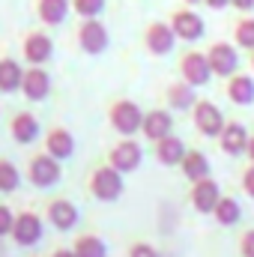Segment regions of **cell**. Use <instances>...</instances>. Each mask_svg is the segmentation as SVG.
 Here are the masks:
<instances>
[{
    "label": "cell",
    "instance_id": "1",
    "mask_svg": "<svg viewBox=\"0 0 254 257\" xmlns=\"http://www.w3.org/2000/svg\"><path fill=\"white\" fill-rule=\"evenodd\" d=\"M108 120H111V128H114L117 135L132 138V135H138L141 126H144V111H141V105L132 102V99H117V102L108 108Z\"/></svg>",
    "mask_w": 254,
    "mask_h": 257
},
{
    "label": "cell",
    "instance_id": "2",
    "mask_svg": "<svg viewBox=\"0 0 254 257\" xmlns=\"http://www.w3.org/2000/svg\"><path fill=\"white\" fill-rule=\"evenodd\" d=\"M87 189L90 194L96 197V200H102V203H111V200H117L123 189H126V183H123V174L117 171V168H111V165H102V168H96L93 174H90V183H87Z\"/></svg>",
    "mask_w": 254,
    "mask_h": 257
},
{
    "label": "cell",
    "instance_id": "3",
    "mask_svg": "<svg viewBox=\"0 0 254 257\" xmlns=\"http://www.w3.org/2000/svg\"><path fill=\"white\" fill-rule=\"evenodd\" d=\"M75 39H78V48L84 54H93V57L105 54V48L111 45V33L99 18H81V24L75 30Z\"/></svg>",
    "mask_w": 254,
    "mask_h": 257
},
{
    "label": "cell",
    "instance_id": "4",
    "mask_svg": "<svg viewBox=\"0 0 254 257\" xmlns=\"http://www.w3.org/2000/svg\"><path fill=\"white\" fill-rule=\"evenodd\" d=\"M60 177H63V168H60V162H57L54 156H48V153L33 156L30 165H27V180H30L36 189H51V186L60 183Z\"/></svg>",
    "mask_w": 254,
    "mask_h": 257
},
{
    "label": "cell",
    "instance_id": "5",
    "mask_svg": "<svg viewBox=\"0 0 254 257\" xmlns=\"http://www.w3.org/2000/svg\"><path fill=\"white\" fill-rule=\"evenodd\" d=\"M191 120H194V128H197L200 135H206V138H218L221 128H224V123H227L224 114H221V108H218L215 102H209V99H197V102H194Z\"/></svg>",
    "mask_w": 254,
    "mask_h": 257
},
{
    "label": "cell",
    "instance_id": "6",
    "mask_svg": "<svg viewBox=\"0 0 254 257\" xmlns=\"http://www.w3.org/2000/svg\"><path fill=\"white\" fill-rule=\"evenodd\" d=\"M180 75H183V81L191 84L194 90L197 87H206L212 81V69H209V60H206V51H197V48L186 51L180 57Z\"/></svg>",
    "mask_w": 254,
    "mask_h": 257
},
{
    "label": "cell",
    "instance_id": "7",
    "mask_svg": "<svg viewBox=\"0 0 254 257\" xmlns=\"http://www.w3.org/2000/svg\"><path fill=\"white\" fill-rule=\"evenodd\" d=\"M206 60H209L212 75L230 78V75L239 72V48L230 45V42H212V45L206 48Z\"/></svg>",
    "mask_w": 254,
    "mask_h": 257
},
{
    "label": "cell",
    "instance_id": "8",
    "mask_svg": "<svg viewBox=\"0 0 254 257\" xmlns=\"http://www.w3.org/2000/svg\"><path fill=\"white\" fill-rule=\"evenodd\" d=\"M168 24H171V30L177 33V39H183V42H197V39L203 36V30H206L203 18H200L191 6L174 9L171 18H168Z\"/></svg>",
    "mask_w": 254,
    "mask_h": 257
},
{
    "label": "cell",
    "instance_id": "9",
    "mask_svg": "<svg viewBox=\"0 0 254 257\" xmlns=\"http://www.w3.org/2000/svg\"><path fill=\"white\" fill-rule=\"evenodd\" d=\"M177 45V33L171 30L168 21H150L144 27V48L153 54V57H165L171 54Z\"/></svg>",
    "mask_w": 254,
    "mask_h": 257
},
{
    "label": "cell",
    "instance_id": "10",
    "mask_svg": "<svg viewBox=\"0 0 254 257\" xmlns=\"http://www.w3.org/2000/svg\"><path fill=\"white\" fill-rule=\"evenodd\" d=\"M141 162H144V147H141L138 141H129V138L126 141H120V144H114L111 153H108V165L117 168L120 174H132V171H138Z\"/></svg>",
    "mask_w": 254,
    "mask_h": 257
},
{
    "label": "cell",
    "instance_id": "11",
    "mask_svg": "<svg viewBox=\"0 0 254 257\" xmlns=\"http://www.w3.org/2000/svg\"><path fill=\"white\" fill-rule=\"evenodd\" d=\"M21 54L30 66H45L54 57V39L42 30H30L24 36V45H21Z\"/></svg>",
    "mask_w": 254,
    "mask_h": 257
},
{
    "label": "cell",
    "instance_id": "12",
    "mask_svg": "<svg viewBox=\"0 0 254 257\" xmlns=\"http://www.w3.org/2000/svg\"><path fill=\"white\" fill-rule=\"evenodd\" d=\"M42 236H45V224H42V218H39L36 212H18V215H15L12 239H15L18 245L30 248V245H36Z\"/></svg>",
    "mask_w": 254,
    "mask_h": 257
},
{
    "label": "cell",
    "instance_id": "13",
    "mask_svg": "<svg viewBox=\"0 0 254 257\" xmlns=\"http://www.w3.org/2000/svg\"><path fill=\"white\" fill-rule=\"evenodd\" d=\"M144 138L147 141H162V138H168V135H174V114H171V108H153V111H144Z\"/></svg>",
    "mask_w": 254,
    "mask_h": 257
},
{
    "label": "cell",
    "instance_id": "14",
    "mask_svg": "<svg viewBox=\"0 0 254 257\" xmlns=\"http://www.w3.org/2000/svg\"><path fill=\"white\" fill-rule=\"evenodd\" d=\"M248 138H251L248 128L242 126V123H236V120H230V123H224L221 135H218V147H221L224 156L236 159V156H245V150H248Z\"/></svg>",
    "mask_w": 254,
    "mask_h": 257
},
{
    "label": "cell",
    "instance_id": "15",
    "mask_svg": "<svg viewBox=\"0 0 254 257\" xmlns=\"http://www.w3.org/2000/svg\"><path fill=\"white\" fill-rule=\"evenodd\" d=\"M21 93H24V99H30V102H42V99H48V93H51V75H48L42 66H30V69H24Z\"/></svg>",
    "mask_w": 254,
    "mask_h": 257
},
{
    "label": "cell",
    "instance_id": "16",
    "mask_svg": "<svg viewBox=\"0 0 254 257\" xmlns=\"http://www.w3.org/2000/svg\"><path fill=\"white\" fill-rule=\"evenodd\" d=\"M218 197H221V186H218L212 177L191 183V206H194L197 212H203V215L209 212V215H212V209H215Z\"/></svg>",
    "mask_w": 254,
    "mask_h": 257
},
{
    "label": "cell",
    "instance_id": "17",
    "mask_svg": "<svg viewBox=\"0 0 254 257\" xmlns=\"http://www.w3.org/2000/svg\"><path fill=\"white\" fill-rule=\"evenodd\" d=\"M45 215H48L51 227H57V230H63V233L78 224V206H75L72 200H66V197H54V200L45 206Z\"/></svg>",
    "mask_w": 254,
    "mask_h": 257
},
{
    "label": "cell",
    "instance_id": "18",
    "mask_svg": "<svg viewBox=\"0 0 254 257\" xmlns=\"http://www.w3.org/2000/svg\"><path fill=\"white\" fill-rule=\"evenodd\" d=\"M45 153L54 156L57 162L72 159V153H75V138H72V132L63 128V126L48 128V135H45Z\"/></svg>",
    "mask_w": 254,
    "mask_h": 257
},
{
    "label": "cell",
    "instance_id": "19",
    "mask_svg": "<svg viewBox=\"0 0 254 257\" xmlns=\"http://www.w3.org/2000/svg\"><path fill=\"white\" fill-rule=\"evenodd\" d=\"M224 93H227V99H230L233 105H239V108L254 105V78H251V75H245V72L230 75V78H227Z\"/></svg>",
    "mask_w": 254,
    "mask_h": 257
},
{
    "label": "cell",
    "instance_id": "20",
    "mask_svg": "<svg viewBox=\"0 0 254 257\" xmlns=\"http://www.w3.org/2000/svg\"><path fill=\"white\" fill-rule=\"evenodd\" d=\"M186 156V141L177 138V135H168L162 141H156V159L165 165V168H177Z\"/></svg>",
    "mask_w": 254,
    "mask_h": 257
},
{
    "label": "cell",
    "instance_id": "21",
    "mask_svg": "<svg viewBox=\"0 0 254 257\" xmlns=\"http://www.w3.org/2000/svg\"><path fill=\"white\" fill-rule=\"evenodd\" d=\"M69 12H72V0H36V15L48 27L63 24L69 18Z\"/></svg>",
    "mask_w": 254,
    "mask_h": 257
},
{
    "label": "cell",
    "instance_id": "22",
    "mask_svg": "<svg viewBox=\"0 0 254 257\" xmlns=\"http://www.w3.org/2000/svg\"><path fill=\"white\" fill-rule=\"evenodd\" d=\"M165 99H168V108H171V111H191L194 102H197V93H194L191 84H186V81L180 78V81H174V84L165 90Z\"/></svg>",
    "mask_w": 254,
    "mask_h": 257
},
{
    "label": "cell",
    "instance_id": "23",
    "mask_svg": "<svg viewBox=\"0 0 254 257\" xmlns=\"http://www.w3.org/2000/svg\"><path fill=\"white\" fill-rule=\"evenodd\" d=\"M9 132L18 144H33L39 138V120L30 114V111H18L9 123Z\"/></svg>",
    "mask_w": 254,
    "mask_h": 257
},
{
    "label": "cell",
    "instance_id": "24",
    "mask_svg": "<svg viewBox=\"0 0 254 257\" xmlns=\"http://www.w3.org/2000/svg\"><path fill=\"white\" fill-rule=\"evenodd\" d=\"M180 168H183V177H186L189 183H197V180H206V177H209V159H206V153H200V150H186Z\"/></svg>",
    "mask_w": 254,
    "mask_h": 257
},
{
    "label": "cell",
    "instance_id": "25",
    "mask_svg": "<svg viewBox=\"0 0 254 257\" xmlns=\"http://www.w3.org/2000/svg\"><path fill=\"white\" fill-rule=\"evenodd\" d=\"M212 218H215L221 227H233V224L242 218V206H239V200L230 197V194H221L218 203H215V209H212Z\"/></svg>",
    "mask_w": 254,
    "mask_h": 257
},
{
    "label": "cell",
    "instance_id": "26",
    "mask_svg": "<svg viewBox=\"0 0 254 257\" xmlns=\"http://www.w3.org/2000/svg\"><path fill=\"white\" fill-rule=\"evenodd\" d=\"M21 78H24V69H21L18 60H12V57H3L0 60V93L21 90Z\"/></svg>",
    "mask_w": 254,
    "mask_h": 257
},
{
    "label": "cell",
    "instance_id": "27",
    "mask_svg": "<svg viewBox=\"0 0 254 257\" xmlns=\"http://www.w3.org/2000/svg\"><path fill=\"white\" fill-rule=\"evenodd\" d=\"M72 251H75V257H108V245L96 233H84L75 239Z\"/></svg>",
    "mask_w": 254,
    "mask_h": 257
},
{
    "label": "cell",
    "instance_id": "28",
    "mask_svg": "<svg viewBox=\"0 0 254 257\" xmlns=\"http://www.w3.org/2000/svg\"><path fill=\"white\" fill-rule=\"evenodd\" d=\"M233 45L254 51V15H239L233 24Z\"/></svg>",
    "mask_w": 254,
    "mask_h": 257
},
{
    "label": "cell",
    "instance_id": "29",
    "mask_svg": "<svg viewBox=\"0 0 254 257\" xmlns=\"http://www.w3.org/2000/svg\"><path fill=\"white\" fill-rule=\"evenodd\" d=\"M21 186V174L12 162L0 159V192H15Z\"/></svg>",
    "mask_w": 254,
    "mask_h": 257
},
{
    "label": "cell",
    "instance_id": "30",
    "mask_svg": "<svg viewBox=\"0 0 254 257\" xmlns=\"http://www.w3.org/2000/svg\"><path fill=\"white\" fill-rule=\"evenodd\" d=\"M108 0H72V12L78 18H99L105 12Z\"/></svg>",
    "mask_w": 254,
    "mask_h": 257
},
{
    "label": "cell",
    "instance_id": "31",
    "mask_svg": "<svg viewBox=\"0 0 254 257\" xmlns=\"http://www.w3.org/2000/svg\"><path fill=\"white\" fill-rule=\"evenodd\" d=\"M12 224H15V212H12L9 206H3V203H0V236L12 233Z\"/></svg>",
    "mask_w": 254,
    "mask_h": 257
},
{
    "label": "cell",
    "instance_id": "32",
    "mask_svg": "<svg viewBox=\"0 0 254 257\" xmlns=\"http://www.w3.org/2000/svg\"><path fill=\"white\" fill-rule=\"evenodd\" d=\"M129 257H162V254H159V248H153L150 242H135V245L129 248Z\"/></svg>",
    "mask_w": 254,
    "mask_h": 257
},
{
    "label": "cell",
    "instance_id": "33",
    "mask_svg": "<svg viewBox=\"0 0 254 257\" xmlns=\"http://www.w3.org/2000/svg\"><path fill=\"white\" fill-rule=\"evenodd\" d=\"M239 254L242 257H254V227L242 233V239H239Z\"/></svg>",
    "mask_w": 254,
    "mask_h": 257
},
{
    "label": "cell",
    "instance_id": "34",
    "mask_svg": "<svg viewBox=\"0 0 254 257\" xmlns=\"http://www.w3.org/2000/svg\"><path fill=\"white\" fill-rule=\"evenodd\" d=\"M242 192L254 200V165H248V168L242 171Z\"/></svg>",
    "mask_w": 254,
    "mask_h": 257
},
{
    "label": "cell",
    "instance_id": "35",
    "mask_svg": "<svg viewBox=\"0 0 254 257\" xmlns=\"http://www.w3.org/2000/svg\"><path fill=\"white\" fill-rule=\"evenodd\" d=\"M230 6L236 9V12H242V15H248L254 9V0H230Z\"/></svg>",
    "mask_w": 254,
    "mask_h": 257
},
{
    "label": "cell",
    "instance_id": "36",
    "mask_svg": "<svg viewBox=\"0 0 254 257\" xmlns=\"http://www.w3.org/2000/svg\"><path fill=\"white\" fill-rule=\"evenodd\" d=\"M203 3H206V9H212V12H221V9L230 6V0H203Z\"/></svg>",
    "mask_w": 254,
    "mask_h": 257
},
{
    "label": "cell",
    "instance_id": "37",
    "mask_svg": "<svg viewBox=\"0 0 254 257\" xmlns=\"http://www.w3.org/2000/svg\"><path fill=\"white\" fill-rule=\"evenodd\" d=\"M51 257H75V251H72V248H54Z\"/></svg>",
    "mask_w": 254,
    "mask_h": 257
},
{
    "label": "cell",
    "instance_id": "38",
    "mask_svg": "<svg viewBox=\"0 0 254 257\" xmlns=\"http://www.w3.org/2000/svg\"><path fill=\"white\" fill-rule=\"evenodd\" d=\"M245 156H248V162L254 165V135L248 138V150H245Z\"/></svg>",
    "mask_w": 254,
    "mask_h": 257
},
{
    "label": "cell",
    "instance_id": "39",
    "mask_svg": "<svg viewBox=\"0 0 254 257\" xmlns=\"http://www.w3.org/2000/svg\"><path fill=\"white\" fill-rule=\"evenodd\" d=\"M186 6H197V3H203V0H183Z\"/></svg>",
    "mask_w": 254,
    "mask_h": 257
},
{
    "label": "cell",
    "instance_id": "40",
    "mask_svg": "<svg viewBox=\"0 0 254 257\" xmlns=\"http://www.w3.org/2000/svg\"><path fill=\"white\" fill-rule=\"evenodd\" d=\"M248 60H251V69H254V51H251V57H248Z\"/></svg>",
    "mask_w": 254,
    "mask_h": 257
}]
</instances>
